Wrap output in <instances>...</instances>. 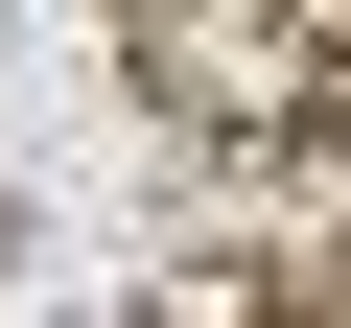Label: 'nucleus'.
Instances as JSON below:
<instances>
[{"mask_svg": "<svg viewBox=\"0 0 351 328\" xmlns=\"http://www.w3.org/2000/svg\"><path fill=\"white\" fill-rule=\"evenodd\" d=\"M258 328H351V281H281V305H258Z\"/></svg>", "mask_w": 351, "mask_h": 328, "instance_id": "f257e3e1", "label": "nucleus"}, {"mask_svg": "<svg viewBox=\"0 0 351 328\" xmlns=\"http://www.w3.org/2000/svg\"><path fill=\"white\" fill-rule=\"evenodd\" d=\"M71 328H164V305H71Z\"/></svg>", "mask_w": 351, "mask_h": 328, "instance_id": "f03ea898", "label": "nucleus"}]
</instances>
